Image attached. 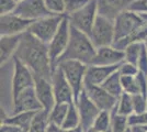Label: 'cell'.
Wrapping results in <instances>:
<instances>
[{"label": "cell", "mask_w": 147, "mask_h": 132, "mask_svg": "<svg viewBox=\"0 0 147 132\" xmlns=\"http://www.w3.org/2000/svg\"><path fill=\"white\" fill-rule=\"evenodd\" d=\"M40 110H43V107L38 100L35 93L34 87H30L23 90L13 99V107H12V114L21 112H36Z\"/></svg>", "instance_id": "obj_15"}, {"label": "cell", "mask_w": 147, "mask_h": 132, "mask_svg": "<svg viewBox=\"0 0 147 132\" xmlns=\"http://www.w3.org/2000/svg\"><path fill=\"white\" fill-rule=\"evenodd\" d=\"M133 99V107H134V114H141L147 111V97L144 95L137 94L132 96Z\"/></svg>", "instance_id": "obj_33"}, {"label": "cell", "mask_w": 147, "mask_h": 132, "mask_svg": "<svg viewBox=\"0 0 147 132\" xmlns=\"http://www.w3.org/2000/svg\"><path fill=\"white\" fill-rule=\"evenodd\" d=\"M144 44L145 43H133L129 44V46H126L124 50V57H125L124 61L137 66V62H138V58L141 56Z\"/></svg>", "instance_id": "obj_27"}, {"label": "cell", "mask_w": 147, "mask_h": 132, "mask_svg": "<svg viewBox=\"0 0 147 132\" xmlns=\"http://www.w3.org/2000/svg\"><path fill=\"white\" fill-rule=\"evenodd\" d=\"M144 23H145V20L142 18L140 13H136L132 10L124 11L114 20L115 41L127 38Z\"/></svg>", "instance_id": "obj_8"}, {"label": "cell", "mask_w": 147, "mask_h": 132, "mask_svg": "<svg viewBox=\"0 0 147 132\" xmlns=\"http://www.w3.org/2000/svg\"><path fill=\"white\" fill-rule=\"evenodd\" d=\"M86 132H99V131H97V130H94L93 128H91V129H89L88 131H86Z\"/></svg>", "instance_id": "obj_45"}, {"label": "cell", "mask_w": 147, "mask_h": 132, "mask_svg": "<svg viewBox=\"0 0 147 132\" xmlns=\"http://www.w3.org/2000/svg\"><path fill=\"white\" fill-rule=\"evenodd\" d=\"M129 127L133 126H147V111L141 114H132L129 117Z\"/></svg>", "instance_id": "obj_35"}, {"label": "cell", "mask_w": 147, "mask_h": 132, "mask_svg": "<svg viewBox=\"0 0 147 132\" xmlns=\"http://www.w3.org/2000/svg\"><path fill=\"white\" fill-rule=\"evenodd\" d=\"M22 130L19 129L17 127L11 126V125H7V123H1L0 127V132H21Z\"/></svg>", "instance_id": "obj_40"}, {"label": "cell", "mask_w": 147, "mask_h": 132, "mask_svg": "<svg viewBox=\"0 0 147 132\" xmlns=\"http://www.w3.org/2000/svg\"><path fill=\"white\" fill-rule=\"evenodd\" d=\"M141 16H142V18L147 22V14H141Z\"/></svg>", "instance_id": "obj_44"}, {"label": "cell", "mask_w": 147, "mask_h": 132, "mask_svg": "<svg viewBox=\"0 0 147 132\" xmlns=\"http://www.w3.org/2000/svg\"><path fill=\"white\" fill-rule=\"evenodd\" d=\"M111 122H112V114L109 111H100L92 128L99 132H108L111 130Z\"/></svg>", "instance_id": "obj_28"}, {"label": "cell", "mask_w": 147, "mask_h": 132, "mask_svg": "<svg viewBox=\"0 0 147 132\" xmlns=\"http://www.w3.org/2000/svg\"><path fill=\"white\" fill-rule=\"evenodd\" d=\"M13 12L31 21H36L52 16V13L46 9L43 0H23L17 5Z\"/></svg>", "instance_id": "obj_14"}, {"label": "cell", "mask_w": 147, "mask_h": 132, "mask_svg": "<svg viewBox=\"0 0 147 132\" xmlns=\"http://www.w3.org/2000/svg\"><path fill=\"white\" fill-rule=\"evenodd\" d=\"M90 0H64L65 2V16H70L79 11Z\"/></svg>", "instance_id": "obj_32"}, {"label": "cell", "mask_w": 147, "mask_h": 132, "mask_svg": "<svg viewBox=\"0 0 147 132\" xmlns=\"http://www.w3.org/2000/svg\"><path fill=\"white\" fill-rule=\"evenodd\" d=\"M78 127H80L79 112H78V109H77L76 104H73V105L69 106L67 116H66V118H65V121H64L61 128H63L65 131H67V130H71V129L78 128Z\"/></svg>", "instance_id": "obj_26"}, {"label": "cell", "mask_w": 147, "mask_h": 132, "mask_svg": "<svg viewBox=\"0 0 147 132\" xmlns=\"http://www.w3.org/2000/svg\"><path fill=\"white\" fill-rule=\"evenodd\" d=\"M16 0H0V14H7L14 11L17 7Z\"/></svg>", "instance_id": "obj_36"}, {"label": "cell", "mask_w": 147, "mask_h": 132, "mask_svg": "<svg viewBox=\"0 0 147 132\" xmlns=\"http://www.w3.org/2000/svg\"><path fill=\"white\" fill-rule=\"evenodd\" d=\"M52 86L55 95L56 104H75V95L61 67H56L52 75Z\"/></svg>", "instance_id": "obj_11"}, {"label": "cell", "mask_w": 147, "mask_h": 132, "mask_svg": "<svg viewBox=\"0 0 147 132\" xmlns=\"http://www.w3.org/2000/svg\"><path fill=\"white\" fill-rule=\"evenodd\" d=\"M84 91L89 97V99L98 107L100 111L112 112L115 110L117 98L109 94L101 86H85Z\"/></svg>", "instance_id": "obj_13"}, {"label": "cell", "mask_w": 147, "mask_h": 132, "mask_svg": "<svg viewBox=\"0 0 147 132\" xmlns=\"http://www.w3.org/2000/svg\"><path fill=\"white\" fill-rule=\"evenodd\" d=\"M21 132H24V131H21Z\"/></svg>", "instance_id": "obj_51"}, {"label": "cell", "mask_w": 147, "mask_h": 132, "mask_svg": "<svg viewBox=\"0 0 147 132\" xmlns=\"http://www.w3.org/2000/svg\"><path fill=\"white\" fill-rule=\"evenodd\" d=\"M34 78H35L34 89H35L37 98L41 102L44 111L49 113L56 105L52 82L45 78H41V77H34Z\"/></svg>", "instance_id": "obj_17"}, {"label": "cell", "mask_w": 147, "mask_h": 132, "mask_svg": "<svg viewBox=\"0 0 147 132\" xmlns=\"http://www.w3.org/2000/svg\"><path fill=\"white\" fill-rule=\"evenodd\" d=\"M134 1H135V0H134Z\"/></svg>", "instance_id": "obj_52"}, {"label": "cell", "mask_w": 147, "mask_h": 132, "mask_svg": "<svg viewBox=\"0 0 147 132\" xmlns=\"http://www.w3.org/2000/svg\"><path fill=\"white\" fill-rule=\"evenodd\" d=\"M69 38H70V23H69L67 16H65L56 34L54 35V38L47 44L49 58H51L52 66H53L54 70L57 67V63H58L59 58L67 49Z\"/></svg>", "instance_id": "obj_4"}, {"label": "cell", "mask_w": 147, "mask_h": 132, "mask_svg": "<svg viewBox=\"0 0 147 132\" xmlns=\"http://www.w3.org/2000/svg\"><path fill=\"white\" fill-rule=\"evenodd\" d=\"M14 57L24 64L33 73L34 77L52 81L54 69L49 58L47 44L41 42L31 33L25 32L22 34Z\"/></svg>", "instance_id": "obj_1"}, {"label": "cell", "mask_w": 147, "mask_h": 132, "mask_svg": "<svg viewBox=\"0 0 147 132\" xmlns=\"http://www.w3.org/2000/svg\"><path fill=\"white\" fill-rule=\"evenodd\" d=\"M108 132H112V131H111V130H109V131H108Z\"/></svg>", "instance_id": "obj_50"}, {"label": "cell", "mask_w": 147, "mask_h": 132, "mask_svg": "<svg viewBox=\"0 0 147 132\" xmlns=\"http://www.w3.org/2000/svg\"><path fill=\"white\" fill-rule=\"evenodd\" d=\"M112 122L111 131L112 132H125L129 128V117H125L117 112H112Z\"/></svg>", "instance_id": "obj_30"}, {"label": "cell", "mask_w": 147, "mask_h": 132, "mask_svg": "<svg viewBox=\"0 0 147 132\" xmlns=\"http://www.w3.org/2000/svg\"><path fill=\"white\" fill-rule=\"evenodd\" d=\"M131 131H132V132H147L144 126H133V127H131Z\"/></svg>", "instance_id": "obj_42"}, {"label": "cell", "mask_w": 147, "mask_h": 132, "mask_svg": "<svg viewBox=\"0 0 147 132\" xmlns=\"http://www.w3.org/2000/svg\"><path fill=\"white\" fill-rule=\"evenodd\" d=\"M97 49L89 35L70 25V38L67 49L59 58L57 65L63 61H78L86 65H91Z\"/></svg>", "instance_id": "obj_2"}, {"label": "cell", "mask_w": 147, "mask_h": 132, "mask_svg": "<svg viewBox=\"0 0 147 132\" xmlns=\"http://www.w3.org/2000/svg\"><path fill=\"white\" fill-rule=\"evenodd\" d=\"M46 9L52 14L65 16V2L64 0H43Z\"/></svg>", "instance_id": "obj_31"}, {"label": "cell", "mask_w": 147, "mask_h": 132, "mask_svg": "<svg viewBox=\"0 0 147 132\" xmlns=\"http://www.w3.org/2000/svg\"><path fill=\"white\" fill-rule=\"evenodd\" d=\"M144 127H145V129H146V131H147V126H144Z\"/></svg>", "instance_id": "obj_49"}, {"label": "cell", "mask_w": 147, "mask_h": 132, "mask_svg": "<svg viewBox=\"0 0 147 132\" xmlns=\"http://www.w3.org/2000/svg\"><path fill=\"white\" fill-rule=\"evenodd\" d=\"M49 126V113L44 110H40L35 113L29 132H46Z\"/></svg>", "instance_id": "obj_25"}, {"label": "cell", "mask_w": 147, "mask_h": 132, "mask_svg": "<svg viewBox=\"0 0 147 132\" xmlns=\"http://www.w3.org/2000/svg\"><path fill=\"white\" fill-rule=\"evenodd\" d=\"M119 66L120 65L115 66L88 65L85 76V86H101L114 72H117Z\"/></svg>", "instance_id": "obj_19"}, {"label": "cell", "mask_w": 147, "mask_h": 132, "mask_svg": "<svg viewBox=\"0 0 147 132\" xmlns=\"http://www.w3.org/2000/svg\"><path fill=\"white\" fill-rule=\"evenodd\" d=\"M101 87L117 99L121 97V95L123 94V88L121 84V74L119 73V69L101 85Z\"/></svg>", "instance_id": "obj_22"}, {"label": "cell", "mask_w": 147, "mask_h": 132, "mask_svg": "<svg viewBox=\"0 0 147 132\" xmlns=\"http://www.w3.org/2000/svg\"><path fill=\"white\" fill-rule=\"evenodd\" d=\"M35 78L33 73L18 58L13 56V68L11 74L12 98L14 99L20 93L30 87H34Z\"/></svg>", "instance_id": "obj_9"}, {"label": "cell", "mask_w": 147, "mask_h": 132, "mask_svg": "<svg viewBox=\"0 0 147 132\" xmlns=\"http://www.w3.org/2000/svg\"><path fill=\"white\" fill-rule=\"evenodd\" d=\"M65 132H85V131L82 130L81 127H78V128H75V129H71V130H67V131Z\"/></svg>", "instance_id": "obj_43"}, {"label": "cell", "mask_w": 147, "mask_h": 132, "mask_svg": "<svg viewBox=\"0 0 147 132\" xmlns=\"http://www.w3.org/2000/svg\"><path fill=\"white\" fill-rule=\"evenodd\" d=\"M137 68H138V70L141 73L147 75V50L145 44H144V47L142 50L141 56H140L138 62H137Z\"/></svg>", "instance_id": "obj_38"}, {"label": "cell", "mask_w": 147, "mask_h": 132, "mask_svg": "<svg viewBox=\"0 0 147 132\" xmlns=\"http://www.w3.org/2000/svg\"><path fill=\"white\" fill-rule=\"evenodd\" d=\"M145 46H146V50H147V42H145Z\"/></svg>", "instance_id": "obj_48"}, {"label": "cell", "mask_w": 147, "mask_h": 132, "mask_svg": "<svg viewBox=\"0 0 147 132\" xmlns=\"http://www.w3.org/2000/svg\"><path fill=\"white\" fill-rule=\"evenodd\" d=\"M21 1H23V0H16V2H17V3H19V2H21Z\"/></svg>", "instance_id": "obj_47"}, {"label": "cell", "mask_w": 147, "mask_h": 132, "mask_svg": "<svg viewBox=\"0 0 147 132\" xmlns=\"http://www.w3.org/2000/svg\"><path fill=\"white\" fill-rule=\"evenodd\" d=\"M123 93L129 94L131 96L141 94V89L136 79V76H121Z\"/></svg>", "instance_id": "obj_29"}, {"label": "cell", "mask_w": 147, "mask_h": 132, "mask_svg": "<svg viewBox=\"0 0 147 132\" xmlns=\"http://www.w3.org/2000/svg\"><path fill=\"white\" fill-rule=\"evenodd\" d=\"M89 38L96 49L113 45L115 41L114 21L98 16L89 34Z\"/></svg>", "instance_id": "obj_6"}, {"label": "cell", "mask_w": 147, "mask_h": 132, "mask_svg": "<svg viewBox=\"0 0 147 132\" xmlns=\"http://www.w3.org/2000/svg\"><path fill=\"white\" fill-rule=\"evenodd\" d=\"M21 35H5L0 37V64L3 65L10 61L18 50L21 42Z\"/></svg>", "instance_id": "obj_20"}, {"label": "cell", "mask_w": 147, "mask_h": 132, "mask_svg": "<svg viewBox=\"0 0 147 132\" xmlns=\"http://www.w3.org/2000/svg\"><path fill=\"white\" fill-rule=\"evenodd\" d=\"M125 132H132V131H131V127H129V129H127V130H126V131H125Z\"/></svg>", "instance_id": "obj_46"}, {"label": "cell", "mask_w": 147, "mask_h": 132, "mask_svg": "<svg viewBox=\"0 0 147 132\" xmlns=\"http://www.w3.org/2000/svg\"><path fill=\"white\" fill-rule=\"evenodd\" d=\"M134 0H97L98 14L112 21L126 10H129Z\"/></svg>", "instance_id": "obj_16"}, {"label": "cell", "mask_w": 147, "mask_h": 132, "mask_svg": "<svg viewBox=\"0 0 147 132\" xmlns=\"http://www.w3.org/2000/svg\"><path fill=\"white\" fill-rule=\"evenodd\" d=\"M64 17L65 16L52 14L36 21H33L28 32L31 33L33 37H35L37 40H40L41 42L49 44L56 34Z\"/></svg>", "instance_id": "obj_5"}, {"label": "cell", "mask_w": 147, "mask_h": 132, "mask_svg": "<svg viewBox=\"0 0 147 132\" xmlns=\"http://www.w3.org/2000/svg\"><path fill=\"white\" fill-rule=\"evenodd\" d=\"M98 16L97 0H90L82 9L67 16V18L71 26L89 35Z\"/></svg>", "instance_id": "obj_7"}, {"label": "cell", "mask_w": 147, "mask_h": 132, "mask_svg": "<svg viewBox=\"0 0 147 132\" xmlns=\"http://www.w3.org/2000/svg\"><path fill=\"white\" fill-rule=\"evenodd\" d=\"M69 106L70 105H68V104H56L55 107L53 108L52 111L49 113V123H53V125L59 127L63 126L65 118L67 116Z\"/></svg>", "instance_id": "obj_24"}, {"label": "cell", "mask_w": 147, "mask_h": 132, "mask_svg": "<svg viewBox=\"0 0 147 132\" xmlns=\"http://www.w3.org/2000/svg\"><path fill=\"white\" fill-rule=\"evenodd\" d=\"M36 112L28 111V112L16 113V114L9 116V117H3L1 123L11 125V126H14V127H17V128H19V129H21L22 131L29 132L31 123H32L33 118H34V116H35Z\"/></svg>", "instance_id": "obj_21"}, {"label": "cell", "mask_w": 147, "mask_h": 132, "mask_svg": "<svg viewBox=\"0 0 147 132\" xmlns=\"http://www.w3.org/2000/svg\"><path fill=\"white\" fill-rule=\"evenodd\" d=\"M136 79H137L138 86L141 89V94L147 97V75L138 72V74L136 75Z\"/></svg>", "instance_id": "obj_39"}, {"label": "cell", "mask_w": 147, "mask_h": 132, "mask_svg": "<svg viewBox=\"0 0 147 132\" xmlns=\"http://www.w3.org/2000/svg\"><path fill=\"white\" fill-rule=\"evenodd\" d=\"M76 106L78 109L80 117V127L82 128V130L86 132L89 129H91L94 120L97 119L98 114L100 113V110L98 107L92 102L89 97L86 95L85 91H82L79 98L76 101Z\"/></svg>", "instance_id": "obj_12"}, {"label": "cell", "mask_w": 147, "mask_h": 132, "mask_svg": "<svg viewBox=\"0 0 147 132\" xmlns=\"http://www.w3.org/2000/svg\"><path fill=\"white\" fill-rule=\"evenodd\" d=\"M112 112H117L119 114L125 116V117H131L132 114H134V107H133L132 96L123 93L121 95V97L117 99V105L115 110L112 111Z\"/></svg>", "instance_id": "obj_23"}, {"label": "cell", "mask_w": 147, "mask_h": 132, "mask_svg": "<svg viewBox=\"0 0 147 132\" xmlns=\"http://www.w3.org/2000/svg\"><path fill=\"white\" fill-rule=\"evenodd\" d=\"M124 51H121L111 46H104L97 49L94 58L92 61L91 65L97 66H115L120 65L124 62Z\"/></svg>", "instance_id": "obj_18"}, {"label": "cell", "mask_w": 147, "mask_h": 132, "mask_svg": "<svg viewBox=\"0 0 147 132\" xmlns=\"http://www.w3.org/2000/svg\"><path fill=\"white\" fill-rule=\"evenodd\" d=\"M46 132H65V130L59 126L49 123V128H47V131Z\"/></svg>", "instance_id": "obj_41"}, {"label": "cell", "mask_w": 147, "mask_h": 132, "mask_svg": "<svg viewBox=\"0 0 147 132\" xmlns=\"http://www.w3.org/2000/svg\"><path fill=\"white\" fill-rule=\"evenodd\" d=\"M33 21L24 19L14 12L0 16V37L21 35L28 32Z\"/></svg>", "instance_id": "obj_10"}, {"label": "cell", "mask_w": 147, "mask_h": 132, "mask_svg": "<svg viewBox=\"0 0 147 132\" xmlns=\"http://www.w3.org/2000/svg\"><path fill=\"white\" fill-rule=\"evenodd\" d=\"M61 67L75 95V104L79 98L85 88V76H86V64L78 61H63L57 65Z\"/></svg>", "instance_id": "obj_3"}, {"label": "cell", "mask_w": 147, "mask_h": 132, "mask_svg": "<svg viewBox=\"0 0 147 132\" xmlns=\"http://www.w3.org/2000/svg\"><path fill=\"white\" fill-rule=\"evenodd\" d=\"M138 68L137 66L129 62H123L120 64L119 66V73L121 74V76H136L138 74Z\"/></svg>", "instance_id": "obj_34"}, {"label": "cell", "mask_w": 147, "mask_h": 132, "mask_svg": "<svg viewBox=\"0 0 147 132\" xmlns=\"http://www.w3.org/2000/svg\"><path fill=\"white\" fill-rule=\"evenodd\" d=\"M129 10L140 14H147V0H135L131 5Z\"/></svg>", "instance_id": "obj_37"}]
</instances>
